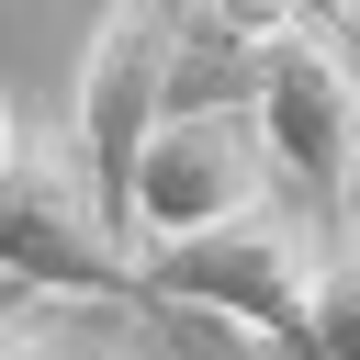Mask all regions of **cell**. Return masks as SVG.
<instances>
[{
    "mask_svg": "<svg viewBox=\"0 0 360 360\" xmlns=\"http://www.w3.org/2000/svg\"><path fill=\"white\" fill-rule=\"evenodd\" d=\"M304 11H315V22H326V34L349 45V56H360V0H304Z\"/></svg>",
    "mask_w": 360,
    "mask_h": 360,
    "instance_id": "cell-7",
    "label": "cell"
},
{
    "mask_svg": "<svg viewBox=\"0 0 360 360\" xmlns=\"http://www.w3.org/2000/svg\"><path fill=\"white\" fill-rule=\"evenodd\" d=\"M248 112L270 135V180H292L315 236H338L360 214V56L315 11H292L248 68Z\"/></svg>",
    "mask_w": 360,
    "mask_h": 360,
    "instance_id": "cell-2",
    "label": "cell"
},
{
    "mask_svg": "<svg viewBox=\"0 0 360 360\" xmlns=\"http://www.w3.org/2000/svg\"><path fill=\"white\" fill-rule=\"evenodd\" d=\"M315 259H326L315 214L281 202V191H259V202H236L214 225L146 236L135 248V281H146V304H191V315H225L236 338L315 349Z\"/></svg>",
    "mask_w": 360,
    "mask_h": 360,
    "instance_id": "cell-1",
    "label": "cell"
},
{
    "mask_svg": "<svg viewBox=\"0 0 360 360\" xmlns=\"http://www.w3.org/2000/svg\"><path fill=\"white\" fill-rule=\"evenodd\" d=\"M169 45H180V0H112L90 56H79V90H68V146L79 169L112 191L124 214V169H135V135L169 112Z\"/></svg>",
    "mask_w": 360,
    "mask_h": 360,
    "instance_id": "cell-5",
    "label": "cell"
},
{
    "mask_svg": "<svg viewBox=\"0 0 360 360\" xmlns=\"http://www.w3.org/2000/svg\"><path fill=\"white\" fill-rule=\"evenodd\" d=\"M0 281H11V292L146 304V281H135V225H124L112 191L79 169V146L11 135V158H0Z\"/></svg>",
    "mask_w": 360,
    "mask_h": 360,
    "instance_id": "cell-3",
    "label": "cell"
},
{
    "mask_svg": "<svg viewBox=\"0 0 360 360\" xmlns=\"http://www.w3.org/2000/svg\"><path fill=\"white\" fill-rule=\"evenodd\" d=\"M0 292H11V281H0Z\"/></svg>",
    "mask_w": 360,
    "mask_h": 360,
    "instance_id": "cell-9",
    "label": "cell"
},
{
    "mask_svg": "<svg viewBox=\"0 0 360 360\" xmlns=\"http://www.w3.org/2000/svg\"><path fill=\"white\" fill-rule=\"evenodd\" d=\"M270 191V135L248 101H169L146 135H135V169H124V225L135 248L146 236H180V225H214L236 202Z\"/></svg>",
    "mask_w": 360,
    "mask_h": 360,
    "instance_id": "cell-4",
    "label": "cell"
},
{
    "mask_svg": "<svg viewBox=\"0 0 360 360\" xmlns=\"http://www.w3.org/2000/svg\"><path fill=\"white\" fill-rule=\"evenodd\" d=\"M315 349H349L360 360V214L326 236V259H315Z\"/></svg>",
    "mask_w": 360,
    "mask_h": 360,
    "instance_id": "cell-6",
    "label": "cell"
},
{
    "mask_svg": "<svg viewBox=\"0 0 360 360\" xmlns=\"http://www.w3.org/2000/svg\"><path fill=\"white\" fill-rule=\"evenodd\" d=\"M11 135H22V112H11V90H0V158H11Z\"/></svg>",
    "mask_w": 360,
    "mask_h": 360,
    "instance_id": "cell-8",
    "label": "cell"
}]
</instances>
